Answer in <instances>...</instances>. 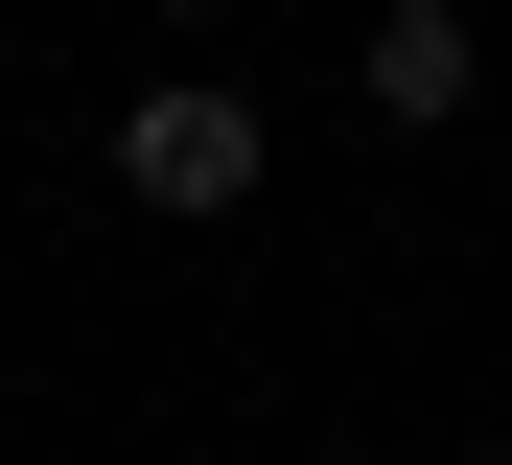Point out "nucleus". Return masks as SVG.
I'll use <instances>...</instances> for the list:
<instances>
[{"label":"nucleus","instance_id":"3","mask_svg":"<svg viewBox=\"0 0 512 465\" xmlns=\"http://www.w3.org/2000/svg\"><path fill=\"white\" fill-rule=\"evenodd\" d=\"M163 24H233V0H163Z\"/></svg>","mask_w":512,"mask_h":465},{"label":"nucleus","instance_id":"2","mask_svg":"<svg viewBox=\"0 0 512 465\" xmlns=\"http://www.w3.org/2000/svg\"><path fill=\"white\" fill-rule=\"evenodd\" d=\"M373 117H466V0H396L373 24Z\"/></svg>","mask_w":512,"mask_h":465},{"label":"nucleus","instance_id":"1","mask_svg":"<svg viewBox=\"0 0 512 465\" xmlns=\"http://www.w3.org/2000/svg\"><path fill=\"white\" fill-rule=\"evenodd\" d=\"M117 186H140V210H256V93L163 70L140 117H117Z\"/></svg>","mask_w":512,"mask_h":465}]
</instances>
